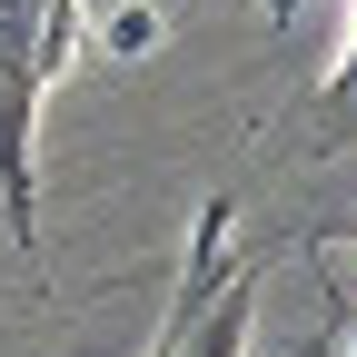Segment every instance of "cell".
I'll use <instances>...</instances> for the list:
<instances>
[{"label": "cell", "mask_w": 357, "mask_h": 357, "mask_svg": "<svg viewBox=\"0 0 357 357\" xmlns=\"http://www.w3.org/2000/svg\"><path fill=\"white\" fill-rule=\"evenodd\" d=\"M79 0H0V218L10 248L40 238V100L70 70Z\"/></svg>", "instance_id": "1"}, {"label": "cell", "mask_w": 357, "mask_h": 357, "mask_svg": "<svg viewBox=\"0 0 357 357\" xmlns=\"http://www.w3.org/2000/svg\"><path fill=\"white\" fill-rule=\"evenodd\" d=\"M149 357H248V268L229 258V199L199 208L189 258H178L169 318L149 337Z\"/></svg>", "instance_id": "2"}]
</instances>
